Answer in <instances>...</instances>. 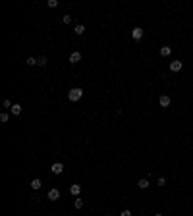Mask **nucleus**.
I'll list each match as a JSON object with an SVG mask.
<instances>
[{
  "instance_id": "nucleus-1",
  "label": "nucleus",
  "mask_w": 193,
  "mask_h": 216,
  "mask_svg": "<svg viewBox=\"0 0 193 216\" xmlns=\"http://www.w3.org/2000/svg\"><path fill=\"white\" fill-rule=\"evenodd\" d=\"M83 97V89L81 87H73V89H70V93H68V99L72 100V102H77V100Z\"/></svg>"
},
{
  "instance_id": "nucleus-2",
  "label": "nucleus",
  "mask_w": 193,
  "mask_h": 216,
  "mask_svg": "<svg viewBox=\"0 0 193 216\" xmlns=\"http://www.w3.org/2000/svg\"><path fill=\"white\" fill-rule=\"evenodd\" d=\"M170 72H174V73L182 72V60H174V62H170Z\"/></svg>"
},
{
  "instance_id": "nucleus-3",
  "label": "nucleus",
  "mask_w": 193,
  "mask_h": 216,
  "mask_svg": "<svg viewBox=\"0 0 193 216\" xmlns=\"http://www.w3.org/2000/svg\"><path fill=\"white\" fill-rule=\"evenodd\" d=\"M50 170H52V174H62L64 172V164L62 162H54V164L50 166Z\"/></svg>"
},
{
  "instance_id": "nucleus-4",
  "label": "nucleus",
  "mask_w": 193,
  "mask_h": 216,
  "mask_svg": "<svg viewBox=\"0 0 193 216\" xmlns=\"http://www.w3.org/2000/svg\"><path fill=\"white\" fill-rule=\"evenodd\" d=\"M131 37H133V41H141V37H143V29H141V27H133V31H131Z\"/></svg>"
},
{
  "instance_id": "nucleus-5",
  "label": "nucleus",
  "mask_w": 193,
  "mask_h": 216,
  "mask_svg": "<svg viewBox=\"0 0 193 216\" xmlns=\"http://www.w3.org/2000/svg\"><path fill=\"white\" fill-rule=\"evenodd\" d=\"M158 102H160V106H162V108H168L172 100H170V97H168V95H162L160 99H158Z\"/></svg>"
},
{
  "instance_id": "nucleus-6",
  "label": "nucleus",
  "mask_w": 193,
  "mask_h": 216,
  "mask_svg": "<svg viewBox=\"0 0 193 216\" xmlns=\"http://www.w3.org/2000/svg\"><path fill=\"white\" fill-rule=\"evenodd\" d=\"M60 199V191L58 189H50L48 191V201H58Z\"/></svg>"
},
{
  "instance_id": "nucleus-7",
  "label": "nucleus",
  "mask_w": 193,
  "mask_h": 216,
  "mask_svg": "<svg viewBox=\"0 0 193 216\" xmlns=\"http://www.w3.org/2000/svg\"><path fill=\"white\" fill-rule=\"evenodd\" d=\"M79 60H81V52L73 50L72 54H70V62H72V64H77V62H79Z\"/></svg>"
},
{
  "instance_id": "nucleus-8",
  "label": "nucleus",
  "mask_w": 193,
  "mask_h": 216,
  "mask_svg": "<svg viewBox=\"0 0 193 216\" xmlns=\"http://www.w3.org/2000/svg\"><path fill=\"white\" fill-rule=\"evenodd\" d=\"M70 193H72V195H75V197H77V195L81 193V187L77 185V183H73V185H70Z\"/></svg>"
},
{
  "instance_id": "nucleus-9",
  "label": "nucleus",
  "mask_w": 193,
  "mask_h": 216,
  "mask_svg": "<svg viewBox=\"0 0 193 216\" xmlns=\"http://www.w3.org/2000/svg\"><path fill=\"white\" fill-rule=\"evenodd\" d=\"M47 64H48L47 56H39V58H37V66H39V68H44Z\"/></svg>"
},
{
  "instance_id": "nucleus-10",
  "label": "nucleus",
  "mask_w": 193,
  "mask_h": 216,
  "mask_svg": "<svg viewBox=\"0 0 193 216\" xmlns=\"http://www.w3.org/2000/svg\"><path fill=\"white\" fill-rule=\"evenodd\" d=\"M149 185H151V183H149V180H145V178L137 181V187H139V189H147V187H149Z\"/></svg>"
},
{
  "instance_id": "nucleus-11",
  "label": "nucleus",
  "mask_w": 193,
  "mask_h": 216,
  "mask_svg": "<svg viewBox=\"0 0 193 216\" xmlns=\"http://www.w3.org/2000/svg\"><path fill=\"white\" fill-rule=\"evenodd\" d=\"M170 54H172V48L170 46H160V56L166 58V56H170Z\"/></svg>"
},
{
  "instance_id": "nucleus-12",
  "label": "nucleus",
  "mask_w": 193,
  "mask_h": 216,
  "mask_svg": "<svg viewBox=\"0 0 193 216\" xmlns=\"http://www.w3.org/2000/svg\"><path fill=\"white\" fill-rule=\"evenodd\" d=\"M21 104H14V106H12V114H14V116H19V114H21Z\"/></svg>"
},
{
  "instance_id": "nucleus-13",
  "label": "nucleus",
  "mask_w": 193,
  "mask_h": 216,
  "mask_svg": "<svg viewBox=\"0 0 193 216\" xmlns=\"http://www.w3.org/2000/svg\"><path fill=\"white\" fill-rule=\"evenodd\" d=\"M73 31H75V35H83L85 33V25H83V23H77Z\"/></svg>"
},
{
  "instance_id": "nucleus-14",
  "label": "nucleus",
  "mask_w": 193,
  "mask_h": 216,
  "mask_svg": "<svg viewBox=\"0 0 193 216\" xmlns=\"http://www.w3.org/2000/svg\"><path fill=\"white\" fill-rule=\"evenodd\" d=\"M41 185H43V181H41L39 178H35V180L31 181V187H33V189H35V191H37V189H41Z\"/></svg>"
},
{
  "instance_id": "nucleus-15",
  "label": "nucleus",
  "mask_w": 193,
  "mask_h": 216,
  "mask_svg": "<svg viewBox=\"0 0 193 216\" xmlns=\"http://www.w3.org/2000/svg\"><path fill=\"white\" fill-rule=\"evenodd\" d=\"M27 66H37V58L29 56V58H27Z\"/></svg>"
},
{
  "instance_id": "nucleus-16",
  "label": "nucleus",
  "mask_w": 193,
  "mask_h": 216,
  "mask_svg": "<svg viewBox=\"0 0 193 216\" xmlns=\"http://www.w3.org/2000/svg\"><path fill=\"white\" fill-rule=\"evenodd\" d=\"M73 205H75V209H81V206H83V199H79V197H77Z\"/></svg>"
},
{
  "instance_id": "nucleus-17",
  "label": "nucleus",
  "mask_w": 193,
  "mask_h": 216,
  "mask_svg": "<svg viewBox=\"0 0 193 216\" xmlns=\"http://www.w3.org/2000/svg\"><path fill=\"white\" fill-rule=\"evenodd\" d=\"M62 21L66 23V25H68V23H72V15H70V14H66L64 18H62Z\"/></svg>"
},
{
  "instance_id": "nucleus-18",
  "label": "nucleus",
  "mask_w": 193,
  "mask_h": 216,
  "mask_svg": "<svg viewBox=\"0 0 193 216\" xmlns=\"http://www.w3.org/2000/svg\"><path fill=\"white\" fill-rule=\"evenodd\" d=\"M8 120H10V116H8L6 112H4V114H0V122H4V124H6Z\"/></svg>"
},
{
  "instance_id": "nucleus-19",
  "label": "nucleus",
  "mask_w": 193,
  "mask_h": 216,
  "mask_svg": "<svg viewBox=\"0 0 193 216\" xmlns=\"http://www.w3.org/2000/svg\"><path fill=\"white\" fill-rule=\"evenodd\" d=\"M48 6H50V8H56V6H58V0H48Z\"/></svg>"
},
{
  "instance_id": "nucleus-20",
  "label": "nucleus",
  "mask_w": 193,
  "mask_h": 216,
  "mask_svg": "<svg viewBox=\"0 0 193 216\" xmlns=\"http://www.w3.org/2000/svg\"><path fill=\"white\" fill-rule=\"evenodd\" d=\"M164 183H166V180H164V178H158V185L164 187Z\"/></svg>"
},
{
  "instance_id": "nucleus-21",
  "label": "nucleus",
  "mask_w": 193,
  "mask_h": 216,
  "mask_svg": "<svg viewBox=\"0 0 193 216\" xmlns=\"http://www.w3.org/2000/svg\"><path fill=\"white\" fill-rule=\"evenodd\" d=\"M10 106H14V104H12L10 100H4V108H10Z\"/></svg>"
},
{
  "instance_id": "nucleus-22",
  "label": "nucleus",
  "mask_w": 193,
  "mask_h": 216,
  "mask_svg": "<svg viewBox=\"0 0 193 216\" xmlns=\"http://www.w3.org/2000/svg\"><path fill=\"white\" fill-rule=\"evenodd\" d=\"M120 216H131V212H129V210H122Z\"/></svg>"
},
{
  "instance_id": "nucleus-23",
  "label": "nucleus",
  "mask_w": 193,
  "mask_h": 216,
  "mask_svg": "<svg viewBox=\"0 0 193 216\" xmlns=\"http://www.w3.org/2000/svg\"><path fill=\"white\" fill-rule=\"evenodd\" d=\"M155 216H164V214H160V212H158V214H155Z\"/></svg>"
}]
</instances>
